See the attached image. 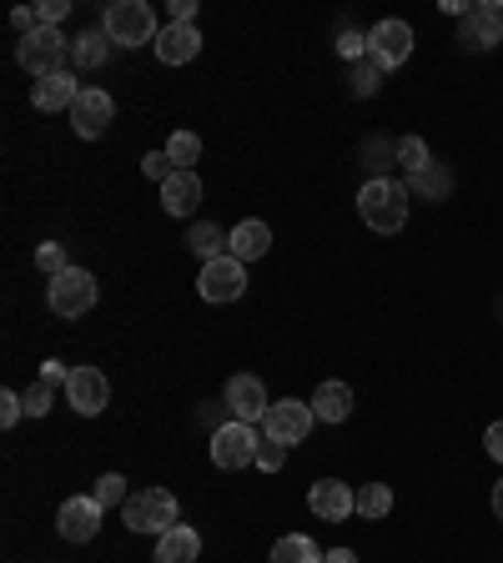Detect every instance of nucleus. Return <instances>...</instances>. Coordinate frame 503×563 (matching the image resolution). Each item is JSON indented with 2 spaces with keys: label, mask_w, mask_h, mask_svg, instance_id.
Here are the masks:
<instances>
[{
  "label": "nucleus",
  "mask_w": 503,
  "mask_h": 563,
  "mask_svg": "<svg viewBox=\"0 0 503 563\" xmlns=\"http://www.w3.org/2000/svg\"><path fill=\"white\" fill-rule=\"evenodd\" d=\"M358 217H363L378 236L403 232V222H408V187L393 181V176H373V181L358 191Z\"/></svg>",
  "instance_id": "nucleus-1"
},
{
  "label": "nucleus",
  "mask_w": 503,
  "mask_h": 563,
  "mask_svg": "<svg viewBox=\"0 0 503 563\" xmlns=\"http://www.w3.org/2000/svg\"><path fill=\"white\" fill-rule=\"evenodd\" d=\"M101 31L111 35V46H146V41L156 46L162 25H156V11L146 0H117V5H106Z\"/></svg>",
  "instance_id": "nucleus-2"
},
{
  "label": "nucleus",
  "mask_w": 503,
  "mask_h": 563,
  "mask_svg": "<svg viewBox=\"0 0 503 563\" xmlns=\"http://www.w3.org/2000/svg\"><path fill=\"white\" fill-rule=\"evenodd\" d=\"M121 523H127L131 533H156V539H162L166 528H176V498L166 488L131 493L127 508H121Z\"/></svg>",
  "instance_id": "nucleus-3"
},
{
  "label": "nucleus",
  "mask_w": 503,
  "mask_h": 563,
  "mask_svg": "<svg viewBox=\"0 0 503 563\" xmlns=\"http://www.w3.org/2000/svg\"><path fill=\"white\" fill-rule=\"evenodd\" d=\"M66 56H70V41L56 31V25H41V31H31L21 46H15V60L31 70L35 81H46V76L66 70Z\"/></svg>",
  "instance_id": "nucleus-4"
},
{
  "label": "nucleus",
  "mask_w": 503,
  "mask_h": 563,
  "mask_svg": "<svg viewBox=\"0 0 503 563\" xmlns=\"http://www.w3.org/2000/svg\"><path fill=\"white\" fill-rule=\"evenodd\" d=\"M258 448H262V438L252 422H222V428L211 433V463L222 473H237V468H247V463H258Z\"/></svg>",
  "instance_id": "nucleus-5"
},
{
  "label": "nucleus",
  "mask_w": 503,
  "mask_h": 563,
  "mask_svg": "<svg viewBox=\"0 0 503 563\" xmlns=\"http://www.w3.org/2000/svg\"><path fill=\"white\" fill-rule=\"evenodd\" d=\"M51 312L56 317H86L96 307V277L86 267H66L61 277H51V292H46Z\"/></svg>",
  "instance_id": "nucleus-6"
},
{
  "label": "nucleus",
  "mask_w": 503,
  "mask_h": 563,
  "mask_svg": "<svg viewBox=\"0 0 503 563\" xmlns=\"http://www.w3.org/2000/svg\"><path fill=\"white\" fill-rule=\"evenodd\" d=\"M313 422H317L313 402H303V398H277V402L267 408V418H262V428H267L272 443L293 448V443H303V438L313 433Z\"/></svg>",
  "instance_id": "nucleus-7"
},
{
  "label": "nucleus",
  "mask_w": 503,
  "mask_h": 563,
  "mask_svg": "<svg viewBox=\"0 0 503 563\" xmlns=\"http://www.w3.org/2000/svg\"><path fill=\"white\" fill-rule=\"evenodd\" d=\"M197 292L201 302H237L247 292V267L237 257H217V262H201V277H197Z\"/></svg>",
  "instance_id": "nucleus-8"
},
{
  "label": "nucleus",
  "mask_w": 503,
  "mask_h": 563,
  "mask_svg": "<svg viewBox=\"0 0 503 563\" xmlns=\"http://www.w3.org/2000/svg\"><path fill=\"white\" fill-rule=\"evenodd\" d=\"M222 402H227V412H232V422H252L258 428L262 418H267V387H262V377H252V373H237V377H227V393H222Z\"/></svg>",
  "instance_id": "nucleus-9"
},
{
  "label": "nucleus",
  "mask_w": 503,
  "mask_h": 563,
  "mask_svg": "<svg viewBox=\"0 0 503 563\" xmlns=\"http://www.w3.org/2000/svg\"><path fill=\"white\" fill-rule=\"evenodd\" d=\"M368 56H373L383 70H398L403 60L413 56V25L408 21H378L373 31H368Z\"/></svg>",
  "instance_id": "nucleus-10"
},
{
  "label": "nucleus",
  "mask_w": 503,
  "mask_h": 563,
  "mask_svg": "<svg viewBox=\"0 0 503 563\" xmlns=\"http://www.w3.org/2000/svg\"><path fill=\"white\" fill-rule=\"evenodd\" d=\"M111 117H117V101H111V91L81 86V96H76V106H70V126H76V136H81V141L106 136Z\"/></svg>",
  "instance_id": "nucleus-11"
},
{
  "label": "nucleus",
  "mask_w": 503,
  "mask_h": 563,
  "mask_svg": "<svg viewBox=\"0 0 503 563\" xmlns=\"http://www.w3.org/2000/svg\"><path fill=\"white\" fill-rule=\"evenodd\" d=\"M61 393H66V402L81 412V418H96V412L111 402V383H106L101 367H70V377H66Z\"/></svg>",
  "instance_id": "nucleus-12"
},
{
  "label": "nucleus",
  "mask_w": 503,
  "mask_h": 563,
  "mask_svg": "<svg viewBox=\"0 0 503 563\" xmlns=\"http://www.w3.org/2000/svg\"><path fill=\"white\" fill-rule=\"evenodd\" d=\"M307 504H313V514L322 518V523H342V518L358 514V493L342 478H317L313 488H307Z\"/></svg>",
  "instance_id": "nucleus-13"
},
{
  "label": "nucleus",
  "mask_w": 503,
  "mask_h": 563,
  "mask_svg": "<svg viewBox=\"0 0 503 563\" xmlns=\"http://www.w3.org/2000/svg\"><path fill=\"white\" fill-rule=\"evenodd\" d=\"M101 514H106V508L96 504L91 493H86V498H66V504H61V514H56L61 539H66V543H91L96 528H101Z\"/></svg>",
  "instance_id": "nucleus-14"
},
{
  "label": "nucleus",
  "mask_w": 503,
  "mask_h": 563,
  "mask_svg": "<svg viewBox=\"0 0 503 563\" xmlns=\"http://www.w3.org/2000/svg\"><path fill=\"white\" fill-rule=\"evenodd\" d=\"M458 41H463L469 51H493L503 41V11L499 5H469Z\"/></svg>",
  "instance_id": "nucleus-15"
},
{
  "label": "nucleus",
  "mask_w": 503,
  "mask_h": 563,
  "mask_svg": "<svg viewBox=\"0 0 503 563\" xmlns=\"http://www.w3.org/2000/svg\"><path fill=\"white\" fill-rule=\"evenodd\" d=\"M272 252V227L258 222V217H247V222H237L232 232H227V257H237L247 267V262H258Z\"/></svg>",
  "instance_id": "nucleus-16"
},
{
  "label": "nucleus",
  "mask_w": 503,
  "mask_h": 563,
  "mask_svg": "<svg viewBox=\"0 0 503 563\" xmlns=\"http://www.w3.org/2000/svg\"><path fill=\"white\" fill-rule=\"evenodd\" d=\"M197 51H201L197 25H162V35H156V56H162V66H187V60H197Z\"/></svg>",
  "instance_id": "nucleus-17"
},
{
  "label": "nucleus",
  "mask_w": 503,
  "mask_h": 563,
  "mask_svg": "<svg viewBox=\"0 0 503 563\" xmlns=\"http://www.w3.org/2000/svg\"><path fill=\"white\" fill-rule=\"evenodd\" d=\"M201 201V176L197 172H172L162 181V207L172 217H192V207Z\"/></svg>",
  "instance_id": "nucleus-18"
},
{
  "label": "nucleus",
  "mask_w": 503,
  "mask_h": 563,
  "mask_svg": "<svg viewBox=\"0 0 503 563\" xmlns=\"http://www.w3.org/2000/svg\"><path fill=\"white\" fill-rule=\"evenodd\" d=\"M76 96H81V86L70 81V70H56V76L31 86L35 111H66V106H76Z\"/></svg>",
  "instance_id": "nucleus-19"
},
{
  "label": "nucleus",
  "mask_w": 503,
  "mask_h": 563,
  "mask_svg": "<svg viewBox=\"0 0 503 563\" xmlns=\"http://www.w3.org/2000/svg\"><path fill=\"white\" fill-rule=\"evenodd\" d=\"M197 553H201V533L187 523L166 528L162 539H156V563H197Z\"/></svg>",
  "instance_id": "nucleus-20"
},
{
  "label": "nucleus",
  "mask_w": 503,
  "mask_h": 563,
  "mask_svg": "<svg viewBox=\"0 0 503 563\" xmlns=\"http://www.w3.org/2000/svg\"><path fill=\"white\" fill-rule=\"evenodd\" d=\"M313 412H317V422H348L352 418V387L348 383H322L313 393Z\"/></svg>",
  "instance_id": "nucleus-21"
},
{
  "label": "nucleus",
  "mask_w": 503,
  "mask_h": 563,
  "mask_svg": "<svg viewBox=\"0 0 503 563\" xmlns=\"http://www.w3.org/2000/svg\"><path fill=\"white\" fill-rule=\"evenodd\" d=\"M106 56H111V35L106 31H81L76 41H70V60H76L81 70H96Z\"/></svg>",
  "instance_id": "nucleus-22"
},
{
  "label": "nucleus",
  "mask_w": 503,
  "mask_h": 563,
  "mask_svg": "<svg viewBox=\"0 0 503 563\" xmlns=\"http://www.w3.org/2000/svg\"><path fill=\"white\" fill-rule=\"evenodd\" d=\"M272 563H322V549L307 533H282L272 543Z\"/></svg>",
  "instance_id": "nucleus-23"
},
{
  "label": "nucleus",
  "mask_w": 503,
  "mask_h": 563,
  "mask_svg": "<svg viewBox=\"0 0 503 563\" xmlns=\"http://www.w3.org/2000/svg\"><path fill=\"white\" fill-rule=\"evenodd\" d=\"M187 246H192V257L217 262V257H227V232L222 227H211V222H197L192 236H187Z\"/></svg>",
  "instance_id": "nucleus-24"
},
{
  "label": "nucleus",
  "mask_w": 503,
  "mask_h": 563,
  "mask_svg": "<svg viewBox=\"0 0 503 563\" xmlns=\"http://www.w3.org/2000/svg\"><path fill=\"white\" fill-rule=\"evenodd\" d=\"M166 156H172L176 172H197L201 136H197V131H172V141H166Z\"/></svg>",
  "instance_id": "nucleus-25"
},
{
  "label": "nucleus",
  "mask_w": 503,
  "mask_h": 563,
  "mask_svg": "<svg viewBox=\"0 0 503 563\" xmlns=\"http://www.w3.org/2000/svg\"><path fill=\"white\" fill-rule=\"evenodd\" d=\"M358 514L363 518H387L393 514V488H387V483H363V488H358Z\"/></svg>",
  "instance_id": "nucleus-26"
},
{
  "label": "nucleus",
  "mask_w": 503,
  "mask_h": 563,
  "mask_svg": "<svg viewBox=\"0 0 503 563\" xmlns=\"http://www.w3.org/2000/svg\"><path fill=\"white\" fill-rule=\"evenodd\" d=\"M91 498L101 508H127V478H121V473H106V478H96V488H91Z\"/></svg>",
  "instance_id": "nucleus-27"
},
{
  "label": "nucleus",
  "mask_w": 503,
  "mask_h": 563,
  "mask_svg": "<svg viewBox=\"0 0 503 563\" xmlns=\"http://www.w3.org/2000/svg\"><path fill=\"white\" fill-rule=\"evenodd\" d=\"M413 187L423 191V197H434V201H444L448 191H453V176L444 172V166H428V172H418L413 176Z\"/></svg>",
  "instance_id": "nucleus-28"
},
{
  "label": "nucleus",
  "mask_w": 503,
  "mask_h": 563,
  "mask_svg": "<svg viewBox=\"0 0 503 563\" xmlns=\"http://www.w3.org/2000/svg\"><path fill=\"white\" fill-rule=\"evenodd\" d=\"M51 398H56V383H51V377H35V383L25 387V412H31V418H46Z\"/></svg>",
  "instance_id": "nucleus-29"
},
{
  "label": "nucleus",
  "mask_w": 503,
  "mask_h": 563,
  "mask_svg": "<svg viewBox=\"0 0 503 563\" xmlns=\"http://www.w3.org/2000/svg\"><path fill=\"white\" fill-rule=\"evenodd\" d=\"M398 162L408 166L413 176H418V172H428V166H434V162H428V146H423V136H403V141H398Z\"/></svg>",
  "instance_id": "nucleus-30"
},
{
  "label": "nucleus",
  "mask_w": 503,
  "mask_h": 563,
  "mask_svg": "<svg viewBox=\"0 0 503 563\" xmlns=\"http://www.w3.org/2000/svg\"><path fill=\"white\" fill-rule=\"evenodd\" d=\"M35 267L46 272V277H61V272L70 267V262H66V246H61V242H41V246H35Z\"/></svg>",
  "instance_id": "nucleus-31"
},
{
  "label": "nucleus",
  "mask_w": 503,
  "mask_h": 563,
  "mask_svg": "<svg viewBox=\"0 0 503 563\" xmlns=\"http://www.w3.org/2000/svg\"><path fill=\"white\" fill-rule=\"evenodd\" d=\"M378 76H383V66H378L373 56L358 60V70H352V91H358V96H373L378 91Z\"/></svg>",
  "instance_id": "nucleus-32"
},
{
  "label": "nucleus",
  "mask_w": 503,
  "mask_h": 563,
  "mask_svg": "<svg viewBox=\"0 0 503 563\" xmlns=\"http://www.w3.org/2000/svg\"><path fill=\"white\" fill-rule=\"evenodd\" d=\"M25 418V393H0V428H15V422Z\"/></svg>",
  "instance_id": "nucleus-33"
},
{
  "label": "nucleus",
  "mask_w": 503,
  "mask_h": 563,
  "mask_svg": "<svg viewBox=\"0 0 503 563\" xmlns=\"http://www.w3.org/2000/svg\"><path fill=\"white\" fill-rule=\"evenodd\" d=\"M141 172H146V181H156V187H162L176 166H172V156H166V152H146V156H141Z\"/></svg>",
  "instance_id": "nucleus-34"
},
{
  "label": "nucleus",
  "mask_w": 503,
  "mask_h": 563,
  "mask_svg": "<svg viewBox=\"0 0 503 563\" xmlns=\"http://www.w3.org/2000/svg\"><path fill=\"white\" fill-rule=\"evenodd\" d=\"M282 463H287V448L272 443V438H262V448H258V468H262V473H277Z\"/></svg>",
  "instance_id": "nucleus-35"
},
{
  "label": "nucleus",
  "mask_w": 503,
  "mask_h": 563,
  "mask_svg": "<svg viewBox=\"0 0 503 563\" xmlns=\"http://www.w3.org/2000/svg\"><path fill=\"white\" fill-rule=\"evenodd\" d=\"M338 51H342V56H348V60H363V56H368V35L348 31V35H342V41H338Z\"/></svg>",
  "instance_id": "nucleus-36"
},
{
  "label": "nucleus",
  "mask_w": 503,
  "mask_h": 563,
  "mask_svg": "<svg viewBox=\"0 0 503 563\" xmlns=\"http://www.w3.org/2000/svg\"><path fill=\"white\" fill-rule=\"evenodd\" d=\"M66 11H70V0H41V5H35V15H41V25H56Z\"/></svg>",
  "instance_id": "nucleus-37"
},
{
  "label": "nucleus",
  "mask_w": 503,
  "mask_h": 563,
  "mask_svg": "<svg viewBox=\"0 0 503 563\" xmlns=\"http://www.w3.org/2000/svg\"><path fill=\"white\" fill-rule=\"evenodd\" d=\"M172 25H197V0H172Z\"/></svg>",
  "instance_id": "nucleus-38"
},
{
  "label": "nucleus",
  "mask_w": 503,
  "mask_h": 563,
  "mask_svg": "<svg viewBox=\"0 0 503 563\" xmlns=\"http://www.w3.org/2000/svg\"><path fill=\"white\" fill-rule=\"evenodd\" d=\"M11 25H15V31H25V35H31V31H41V15H35V11H25V5H21V11H11Z\"/></svg>",
  "instance_id": "nucleus-39"
},
{
  "label": "nucleus",
  "mask_w": 503,
  "mask_h": 563,
  "mask_svg": "<svg viewBox=\"0 0 503 563\" xmlns=\"http://www.w3.org/2000/svg\"><path fill=\"white\" fill-rule=\"evenodd\" d=\"M483 448H489V457H499L503 463V422H493L489 433H483Z\"/></svg>",
  "instance_id": "nucleus-40"
},
{
  "label": "nucleus",
  "mask_w": 503,
  "mask_h": 563,
  "mask_svg": "<svg viewBox=\"0 0 503 563\" xmlns=\"http://www.w3.org/2000/svg\"><path fill=\"white\" fill-rule=\"evenodd\" d=\"M322 563H358V553H352V549H332V553H322Z\"/></svg>",
  "instance_id": "nucleus-41"
},
{
  "label": "nucleus",
  "mask_w": 503,
  "mask_h": 563,
  "mask_svg": "<svg viewBox=\"0 0 503 563\" xmlns=\"http://www.w3.org/2000/svg\"><path fill=\"white\" fill-rule=\"evenodd\" d=\"M493 514H499V518H503V478H499V483H493Z\"/></svg>",
  "instance_id": "nucleus-42"
},
{
  "label": "nucleus",
  "mask_w": 503,
  "mask_h": 563,
  "mask_svg": "<svg viewBox=\"0 0 503 563\" xmlns=\"http://www.w3.org/2000/svg\"><path fill=\"white\" fill-rule=\"evenodd\" d=\"M499 11H503V5H499Z\"/></svg>",
  "instance_id": "nucleus-43"
}]
</instances>
